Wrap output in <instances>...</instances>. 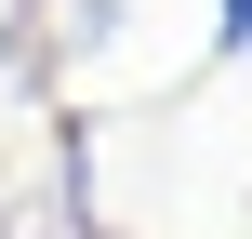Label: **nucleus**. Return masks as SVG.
Here are the masks:
<instances>
[{
  "label": "nucleus",
  "instance_id": "nucleus-1",
  "mask_svg": "<svg viewBox=\"0 0 252 239\" xmlns=\"http://www.w3.org/2000/svg\"><path fill=\"white\" fill-rule=\"evenodd\" d=\"M213 67H252V0H226V13H213Z\"/></svg>",
  "mask_w": 252,
  "mask_h": 239
}]
</instances>
